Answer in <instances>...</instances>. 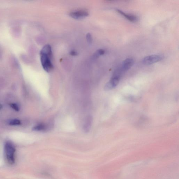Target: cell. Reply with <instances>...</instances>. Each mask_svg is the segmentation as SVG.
Here are the masks:
<instances>
[{"instance_id":"1","label":"cell","mask_w":179,"mask_h":179,"mask_svg":"<svg viewBox=\"0 0 179 179\" xmlns=\"http://www.w3.org/2000/svg\"><path fill=\"white\" fill-rule=\"evenodd\" d=\"M52 56L51 47L49 45H45L40 51V60L43 69L47 72L52 71L53 68L52 63Z\"/></svg>"},{"instance_id":"2","label":"cell","mask_w":179,"mask_h":179,"mask_svg":"<svg viewBox=\"0 0 179 179\" xmlns=\"http://www.w3.org/2000/svg\"><path fill=\"white\" fill-rule=\"evenodd\" d=\"M15 148L11 143L7 142L5 144V154L7 162L10 165H13L15 162Z\"/></svg>"},{"instance_id":"3","label":"cell","mask_w":179,"mask_h":179,"mask_svg":"<svg viewBox=\"0 0 179 179\" xmlns=\"http://www.w3.org/2000/svg\"><path fill=\"white\" fill-rule=\"evenodd\" d=\"M163 57L158 54H155L147 56L143 59L142 62L143 64L149 65L153 64L162 60Z\"/></svg>"},{"instance_id":"4","label":"cell","mask_w":179,"mask_h":179,"mask_svg":"<svg viewBox=\"0 0 179 179\" xmlns=\"http://www.w3.org/2000/svg\"><path fill=\"white\" fill-rule=\"evenodd\" d=\"M120 77L118 76H113L109 82L105 85V89L108 91L115 88L119 83Z\"/></svg>"},{"instance_id":"5","label":"cell","mask_w":179,"mask_h":179,"mask_svg":"<svg viewBox=\"0 0 179 179\" xmlns=\"http://www.w3.org/2000/svg\"><path fill=\"white\" fill-rule=\"evenodd\" d=\"M88 12L83 10L71 12L70 14V15L71 17L76 19H81L88 16Z\"/></svg>"},{"instance_id":"6","label":"cell","mask_w":179,"mask_h":179,"mask_svg":"<svg viewBox=\"0 0 179 179\" xmlns=\"http://www.w3.org/2000/svg\"><path fill=\"white\" fill-rule=\"evenodd\" d=\"M134 63V60L133 59L129 58L125 59L122 62L120 68L121 71L124 73L127 71L133 66Z\"/></svg>"},{"instance_id":"7","label":"cell","mask_w":179,"mask_h":179,"mask_svg":"<svg viewBox=\"0 0 179 179\" xmlns=\"http://www.w3.org/2000/svg\"><path fill=\"white\" fill-rule=\"evenodd\" d=\"M116 11L118 13L120 14L123 16L124 17V18H126L130 22H136L138 21L137 17L135 15L126 13L124 12H123L122 11L119 10V9H116Z\"/></svg>"},{"instance_id":"8","label":"cell","mask_w":179,"mask_h":179,"mask_svg":"<svg viewBox=\"0 0 179 179\" xmlns=\"http://www.w3.org/2000/svg\"><path fill=\"white\" fill-rule=\"evenodd\" d=\"M47 126L44 124H40L33 128L32 130L35 131H40L46 130Z\"/></svg>"},{"instance_id":"9","label":"cell","mask_w":179,"mask_h":179,"mask_svg":"<svg viewBox=\"0 0 179 179\" xmlns=\"http://www.w3.org/2000/svg\"><path fill=\"white\" fill-rule=\"evenodd\" d=\"M105 53V51L103 49L98 50L94 54V58L97 59L100 56L103 55Z\"/></svg>"},{"instance_id":"10","label":"cell","mask_w":179,"mask_h":179,"mask_svg":"<svg viewBox=\"0 0 179 179\" xmlns=\"http://www.w3.org/2000/svg\"><path fill=\"white\" fill-rule=\"evenodd\" d=\"M9 125L11 126L19 125L21 124V121L19 120L15 119L12 120L9 122Z\"/></svg>"},{"instance_id":"11","label":"cell","mask_w":179,"mask_h":179,"mask_svg":"<svg viewBox=\"0 0 179 179\" xmlns=\"http://www.w3.org/2000/svg\"><path fill=\"white\" fill-rule=\"evenodd\" d=\"M10 106L11 108L15 110V111H19L20 108L17 104L15 103H11L10 104Z\"/></svg>"},{"instance_id":"12","label":"cell","mask_w":179,"mask_h":179,"mask_svg":"<svg viewBox=\"0 0 179 179\" xmlns=\"http://www.w3.org/2000/svg\"><path fill=\"white\" fill-rule=\"evenodd\" d=\"M86 37L87 42L89 43H91L92 41V38L91 35H90V34H87Z\"/></svg>"},{"instance_id":"13","label":"cell","mask_w":179,"mask_h":179,"mask_svg":"<svg viewBox=\"0 0 179 179\" xmlns=\"http://www.w3.org/2000/svg\"><path fill=\"white\" fill-rule=\"evenodd\" d=\"M70 54L72 56H76L77 55V53L75 51H72L70 53Z\"/></svg>"},{"instance_id":"14","label":"cell","mask_w":179,"mask_h":179,"mask_svg":"<svg viewBox=\"0 0 179 179\" xmlns=\"http://www.w3.org/2000/svg\"><path fill=\"white\" fill-rule=\"evenodd\" d=\"M3 106L2 105H1V104H0V110L1 109V108H2Z\"/></svg>"}]
</instances>
